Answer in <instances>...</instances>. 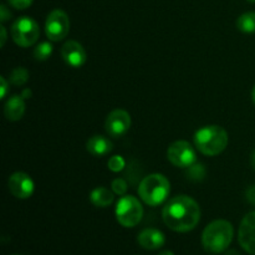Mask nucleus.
<instances>
[{"instance_id": "4468645a", "label": "nucleus", "mask_w": 255, "mask_h": 255, "mask_svg": "<svg viewBox=\"0 0 255 255\" xmlns=\"http://www.w3.org/2000/svg\"><path fill=\"white\" fill-rule=\"evenodd\" d=\"M112 142L110 141L107 137L100 136V134H95L91 138L87 139L86 142V149L96 157H102L109 154L112 151Z\"/></svg>"}, {"instance_id": "2f4dec72", "label": "nucleus", "mask_w": 255, "mask_h": 255, "mask_svg": "<svg viewBox=\"0 0 255 255\" xmlns=\"http://www.w3.org/2000/svg\"><path fill=\"white\" fill-rule=\"evenodd\" d=\"M252 99H253V102L255 104V86L253 87V91H252Z\"/></svg>"}, {"instance_id": "20e7f679", "label": "nucleus", "mask_w": 255, "mask_h": 255, "mask_svg": "<svg viewBox=\"0 0 255 255\" xmlns=\"http://www.w3.org/2000/svg\"><path fill=\"white\" fill-rule=\"evenodd\" d=\"M138 196L147 206L157 207L163 203L171 192V183L166 176L152 173L143 177L138 184Z\"/></svg>"}, {"instance_id": "423d86ee", "label": "nucleus", "mask_w": 255, "mask_h": 255, "mask_svg": "<svg viewBox=\"0 0 255 255\" xmlns=\"http://www.w3.org/2000/svg\"><path fill=\"white\" fill-rule=\"evenodd\" d=\"M10 31L14 42L20 47L32 46L40 36L39 25L32 17L29 16H21L15 20Z\"/></svg>"}, {"instance_id": "473e14b6", "label": "nucleus", "mask_w": 255, "mask_h": 255, "mask_svg": "<svg viewBox=\"0 0 255 255\" xmlns=\"http://www.w3.org/2000/svg\"><path fill=\"white\" fill-rule=\"evenodd\" d=\"M249 2H255V0H248Z\"/></svg>"}, {"instance_id": "a211bd4d", "label": "nucleus", "mask_w": 255, "mask_h": 255, "mask_svg": "<svg viewBox=\"0 0 255 255\" xmlns=\"http://www.w3.org/2000/svg\"><path fill=\"white\" fill-rule=\"evenodd\" d=\"M29 80V71L25 67H15L9 75V82L15 86H22Z\"/></svg>"}, {"instance_id": "1a4fd4ad", "label": "nucleus", "mask_w": 255, "mask_h": 255, "mask_svg": "<svg viewBox=\"0 0 255 255\" xmlns=\"http://www.w3.org/2000/svg\"><path fill=\"white\" fill-rule=\"evenodd\" d=\"M9 191L15 198L27 199L32 196L35 189L34 181L25 172H15L9 177L7 181Z\"/></svg>"}, {"instance_id": "ddd939ff", "label": "nucleus", "mask_w": 255, "mask_h": 255, "mask_svg": "<svg viewBox=\"0 0 255 255\" xmlns=\"http://www.w3.org/2000/svg\"><path fill=\"white\" fill-rule=\"evenodd\" d=\"M137 242L142 248L147 251H156L162 248L166 243V237L161 231L154 228L143 229L137 237Z\"/></svg>"}, {"instance_id": "bb28decb", "label": "nucleus", "mask_w": 255, "mask_h": 255, "mask_svg": "<svg viewBox=\"0 0 255 255\" xmlns=\"http://www.w3.org/2000/svg\"><path fill=\"white\" fill-rule=\"evenodd\" d=\"M0 31H1V47L5 45V41H6V29H5L4 25L0 26Z\"/></svg>"}, {"instance_id": "412c9836", "label": "nucleus", "mask_w": 255, "mask_h": 255, "mask_svg": "<svg viewBox=\"0 0 255 255\" xmlns=\"http://www.w3.org/2000/svg\"><path fill=\"white\" fill-rule=\"evenodd\" d=\"M107 166H109L110 171L115 172V173H119V172L124 171L125 167H126V161L122 156H112L111 158L107 162Z\"/></svg>"}, {"instance_id": "6ab92c4d", "label": "nucleus", "mask_w": 255, "mask_h": 255, "mask_svg": "<svg viewBox=\"0 0 255 255\" xmlns=\"http://www.w3.org/2000/svg\"><path fill=\"white\" fill-rule=\"evenodd\" d=\"M52 44L49 41H42L40 44L36 45V47L34 49V57L37 61H45V60L49 59L52 54Z\"/></svg>"}, {"instance_id": "2eb2a0df", "label": "nucleus", "mask_w": 255, "mask_h": 255, "mask_svg": "<svg viewBox=\"0 0 255 255\" xmlns=\"http://www.w3.org/2000/svg\"><path fill=\"white\" fill-rule=\"evenodd\" d=\"M25 114V101L21 95H14L4 106V115L9 121H19Z\"/></svg>"}, {"instance_id": "7c9ffc66", "label": "nucleus", "mask_w": 255, "mask_h": 255, "mask_svg": "<svg viewBox=\"0 0 255 255\" xmlns=\"http://www.w3.org/2000/svg\"><path fill=\"white\" fill-rule=\"evenodd\" d=\"M252 166H253V168L255 169V151H254L253 156H252Z\"/></svg>"}, {"instance_id": "f257e3e1", "label": "nucleus", "mask_w": 255, "mask_h": 255, "mask_svg": "<svg viewBox=\"0 0 255 255\" xmlns=\"http://www.w3.org/2000/svg\"><path fill=\"white\" fill-rule=\"evenodd\" d=\"M164 224L178 233L191 232L201 221V208L193 198L188 196H177L169 199L162 209Z\"/></svg>"}, {"instance_id": "393cba45", "label": "nucleus", "mask_w": 255, "mask_h": 255, "mask_svg": "<svg viewBox=\"0 0 255 255\" xmlns=\"http://www.w3.org/2000/svg\"><path fill=\"white\" fill-rule=\"evenodd\" d=\"M9 17H11V12L7 10V7L5 6L4 4L0 6V20H1V22H5L6 20H9Z\"/></svg>"}, {"instance_id": "9d476101", "label": "nucleus", "mask_w": 255, "mask_h": 255, "mask_svg": "<svg viewBox=\"0 0 255 255\" xmlns=\"http://www.w3.org/2000/svg\"><path fill=\"white\" fill-rule=\"evenodd\" d=\"M129 127H131V116L128 112L122 109H116L110 112L105 122L106 132L111 137L124 136Z\"/></svg>"}, {"instance_id": "0eeeda50", "label": "nucleus", "mask_w": 255, "mask_h": 255, "mask_svg": "<svg viewBox=\"0 0 255 255\" xmlns=\"http://www.w3.org/2000/svg\"><path fill=\"white\" fill-rule=\"evenodd\" d=\"M70 31L69 15L61 9H55L47 15L45 21V32L50 41H61Z\"/></svg>"}, {"instance_id": "6e6552de", "label": "nucleus", "mask_w": 255, "mask_h": 255, "mask_svg": "<svg viewBox=\"0 0 255 255\" xmlns=\"http://www.w3.org/2000/svg\"><path fill=\"white\" fill-rule=\"evenodd\" d=\"M167 158L173 166L179 168H188L197 161V153L194 147L189 142L179 139L169 144L167 149Z\"/></svg>"}, {"instance_id": "a878e982", "label": "nucleus", "mask_w": 255, "mask_h": 255, "mask_svg": "<svg viewBox=\"0 0 255 255\" xmlns=\"http://www.w3.org/2000/svg\"><path fill=\"white\" fill-rule=\"evenodd\" d=\"M246 197H247V201L249 203H252L253 206H255V186L249 187L246 192Z\"/></svg>"}, {"instance_id": "f03ea898", "label": "nucleus", "mask_w": 255, "mask_h": 255, "mask_svg": "<svg viewBox=\"0 0 255 255\" xmlns=\"http://www.w3.org/2000/svg\"><path fill=\"white\" fill-rule=\"evenodd\" d=\"M233 236L234 229L232 223L224 219H217L204 228L202 234V244L209 253H223L231 246Z\"/></svg>"}, {"instance_id": "4be33fe9", "label": "nucleus", "mask_w": 255, "mask_h": 255, "mask_svg": "<svg viewBox=\"0 0 255 255\" xmlns=\"http://www.w3.org/2000/svg\"><path fill=\"white\" fill-rule=\"evenodd\" d=\"M111 189L114 191L115 194L122 197V196H126V192L127 189H128V186H127V182L125 181L124 178H116L112 181Z\"/></svg>"}, {"instance_id": "dca6fc26", "label": "nucleus", "mask_w": 255, "mask_h": 255, "mask_svg": "<svg viewBox=\"0 0 255 255\" xmlns=\"http://www.w3.org/2000/svg\"><path fill=\"white\" fill-rule=\"evenodd\" d=\"M115 199L114 191H110L106 187H97L94 191L90 193V201L94 206L100 207V208H105L112 204Z\"/></svg>"}, {"instance_id": "7ed1b4c3", "label": "nucleus", "mask_w": 255, "mask_h": 255, "mask_svg": "<svg viewBox=\"0 0 255 255\" xmlns=\"http://www.w3.org/2000/svg\"><path fill=\"white\" fill-rule=\"evenodd\" d=\"M228 133L218 125L204 126L194 133V144L204 156L213 157L222 153L228 146Z\"/></svg>"}, {"instance_id": "5701e85b", "label": "nucleus", "mask_w": 255, "mask_h": 255, "mask_svg": "<svg viewBox=\"0 0 255 255\" xmlns=\"http://www.w3.org/2000/svg\"><path fill=\"white\" fill-rule=\"evenodd\" d=\"M32 1L34 0H7V4L17 10H25L32 4Z\"/></svg>"}, {"instance_id": "f8f14e48", "label": "nucleus", "mask_w": 255, "mask_h": 255, "mask_svg": "<svg viewBox=\"0 0 255 255\" xmlns=\"http://www.w3.org/2000/svg\"><path fill=\"white\" fill-rule=\"evenodd\" d=\"M61 56L69 66L81 67L86 62L87 55L84 46L76 40H69L61 47Z\"/></svg>"}, {"instance_id": "c756f323", "label": "nucleus", "mask_w": 255, "mask_h": 255, "mask_svg": "<svg viewBox=\"0 0 255 255\" xmlns=\"http://www.w3.org/2000/svg\"><path fill=\"white\" fill-rule=\"evenodd\" d=\"M226 255H241V254H239L237 251H229Z\"/></svg>"}, {"instance_id": "9b49d317", "label": "nucleus", "mask_w": 255, "mask_h": 255, "mask_svg": "<svg viewBox=\"0 0 255 255\" xmlns=\"http://www.w3.org/2000/svg\"><path fill=\"white\" fill-rule=\"evenodd\" d=\"M238 242L247 253L255 255V212L246 214L238 231Z\"/></svg>"}, {"instance_id": "39448f33", "label": "nucleus", "mask_w": 255, "mask_h": 255, "mask_svg": "<svg viewBox=\"0 0 255 255\" xmlns=\"http://www.w3.org/2000/svg\"><path fill=\"white\" fill-rule=\"evenodd\" d=\"M116 219L125 228H133L143 217V207L133 196H122L116 204Z\"/></svg>"}, {"instance_id": "b1692460", "label": "nucleus", "mask_w": 255, "mask_h": 255, "mask_svg": "<svg viewBox=\"0 0 255 255\" xmlns=\"http://www.w3.org/2000/svg\"><path fill=\"white\" fill-rule=\"evenodd\" d=\"M0 84H1V86H0V90H1V94H0V99H4V97L6 96L7 91H9V84H7L6 79H5L4 76L0 77Z\"/></svg>"}, {"instance_id": "c85d7f7f", "label": "nucleus", "mask_w": 255, "mask_h": 255, "mask_svg": "<svg viewBox=\"0 0 255 255\" xmlns=\"http://www.w3.org/2000/svg\"><path fill=\"white\" fill-rule=\"evenodd\" d=\"M158 255H174V254L172 253L171 251H164V252H161Z\"/></svg>"}, {"instance_id": "aec40b11", "label": "nucleus", "mask_w": 255, "mask_h": 255, "mask_svg": "<svg viewBox=\"0 0 255 255\" xmlns=\"http://www.w3.org/2000/svg\"><path fill=\"white\" fill-rule=\"evenodd\" d=\"M186 176L192 182H201L206 177V168L202 163H193L186 171Z\"/></svg>"}, {"instance_id": "cd10ccee", "label": "nucleus", "mask_w": 255, "mask_h": 255, "mask_svg": "<svg viewBox=\"0 0 255 255\" xmlns=\"http://www.w3.org/2000/svg\"><path fill=\"white\" fill-rule=\"evenodd\" d=\"M31 95H32V92H31V90H30V89H25L24 91L21 92V96H22V99H24V100L30 99V97H31Z\"/></svg>"}, {"instance_id": "f3484780", "label": "nucleus", "mask_w": 255, "mask_h": 255, "mask_svg": "<svg viewBox=\"0 0 255 255\" xmlns=\"http://www.w3.org/2000/svg\"><path fill=\"white\" fill-rule=\"evenodd\" d=\"M237 27L246 34L255 32V11H248L242 14L237 20Z\"/></svg>"}]
</instances>
